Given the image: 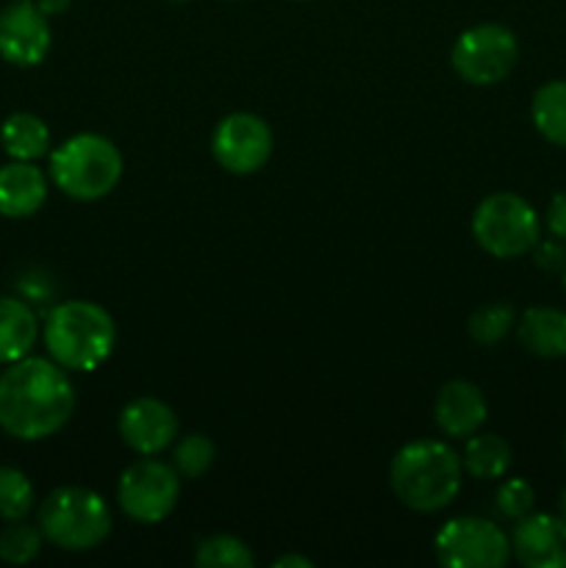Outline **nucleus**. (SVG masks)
I'll return each mask as SVG.
<instances>
[{"label": "nucleus", "mask_w": 566, "mask_h": 568, "mask_svg": "<svg viewBox=\"0 0 566 568\" xmlns=\"http://www.w3.org/2000/svg\"><path fill=\"white\" fill-rule=\"evenodd\" d=\"M216 447L205 433H189V436L175 438L172 444V466L181 477L198 480L214 466Z\"/></svg>", "instance_id": "23"}, {"label": "nucleus", "mask_w": 566, "mask_h": 568, "mask_svg": "<svg viewBox=\"0 0 566 568\" xmlns=\"http://www.w3.org/2000/svg\"><path fill=\"white\" fill-rule=\"evenodd\" d=\"M511 555L527 568H566V519L555 514H527L511 532Z\"/></svg>", "instance_id": "13"}, {"label": "nucleus", "mask_w": 566, "mask_h": 568, "mask_svg": "<svg viewBox=\"0 0 566 568\" xmlns=\"http://www.w3.org/2000/svg\"><path fill=\"white\" fill-rule=\"evenodd\" d=\"M42 544L44 536L39 525H28L26 519L6 521V527L0 530V560L11 566H26L39 558Z\"/></svg>", "instance_id": "22"}, {"label": "nucleus", "mask_w": 566, "mask_h": 568, "mask_svg": "<svg viewBox=\"0 0 566 568\" xmlns=\"http://www.w3.org/2000/svg\"><path fill=\"white\" fill-rule=\"evenodd\" d=\"M37 6L42 9V14L61 17V14H67V9L72 6V0H37Z\"/></svg>", "instance_id": "29"}, {"label": "nucleus", "mask_w": 566, "mask_h": 568, "mask_svg": "<svg viewBox=\"0 0 566 568\" xmlns=\"http://www.w3.org/2000/svg\"><path fill=\"white\" fill-rule=\"evenodd\" d=\"M48 200V175L37 161H14L0 166V216L26 220Z\"/></svg>", "instance_id": "15"}, {"label": "nucleus", "mask_w": 566, "mask_h": 568, "mask_svg": "<svg viewBox=\"0 0 566 568\" xmlns=\"http://www.w3.org/2000/svg\"><path fill=\"white\" fill-rule=\"evenodd\" d=\"M494 503H497L499 516L516 521V519H522V516L533 514V505H536V491H533V486L525 480V477H508V480L499 483Z\"/></svg>", "instance_id": "26"}, {"label": "nucleus", "mask_w": 566, "mask_h": 568, "mask_svg": "<svg viewBox=\"0 0 566 568\" xmlns=\"http://www.w3.org/2000/svg\"><path fill=\"white\" fill-rule=\"evenodd\" d=\"M461 464H464L466 475H472L475 480H499L514 464V453L503 436L477 430L466 438Z\"/></svg>", "instance_id": "19"}, {"label": "nucleus", "mask_w": 566, "mask_h": 568, "mask_svg": "<svg viewBox=\"0 0 566 568\" xmlns=\"http://www.w3.org/2000/svg\"><path fill=\"white\" fill-rule=\"evenodd\" d=\"M275 568H314V560L305 558V555H283V558H277Z\"/></svg>", "instance_id": "30"}, {"label": "nucleus", "mask_w": 566, "mask_h": 568, "mask_svg": "<svg viewBox=\"0 0 566 568\" xmlns=\"http://www.w3.org/2000/svg\"><path fill=\"white\" fill-rule=\"evenodd\" d=\"M438 564L447 568H503L511 560V536L483 516H455L433 538Z\"/></svg>", "instance_id": "9"}, {"label": "nucleus", "mask_w": 566, "mask_h": 568, "mask_svg": "<svg viewBox=\"0 0 566 568\" xmlns=\"http://www.w3.org/2000/svg\"><path fill=\"white\" fill-rule=\"evenodd\" d=\"M33 503H37V494L26 471L14 466H0V519H26L33 510Z\"/></svg>", "instance_id": "25"}, {"label": "nucleus", "mask_w": 566, "mask_h": 568, "mask_svg": "<svg viewBox=\"0 0 566 568\" xmlns=\"http://www.w3.org/2000/svg\"><path fill=\"white\" fill-rule=\"evenodd\" d=\"M253 549L242 538L228 532L203 538L194 552V566L200 568H253Z\"/></svg>", "instance_id": "21"}, {"label": "nucleus", "mask_w": 566, "mask_h": 568, "mask_svg": "<svg viewBox=\"0 0 566 568\" xmlns=\"http://www.w3.org/2000/svg\"><path fill=\"white\" fill-rule=\"evenodd\" d=\"M516 338L536 358H564L566 311L549 308V305H533L516 320Z\"/></svg>", "instance_id": "16"}, {"label": "nucleus", "mask_w": 566, "mask_h": 568, "mask_svg": "<svg viewBox=\"0 0 566 568\" xmlns=\"http://www.w3.org/2000/svg\"><path fill=\"white\" fill-rule=\"evenodd\" d=\"M53 31L37 0H14L0 11V59L11 67H37L48 59Z\"/></svg>", "instance_id": "11"}, {"label": "nucleus", "mask_w": 566, "mask_h": 568, "mask_svg": "<svg viewBox=\"0 0 566 568\" xmlns=\"http://www.w3.org/2000/svg\"><path fill=\"white\" fill-rule=\"evenodd\" d=\"M170 3H189V0H170Z\"/></svg>", "instance_id": "32"}, {"label": "nucleus", "mask_w": 566, "mask_h": 568, "mask_svg": "<svg viewBox=\"0 0 566 568\" xmlns=\"http://www.w3.org/2000/svg\"><path fill=\"white\" fill-rule=\"evenodd\" d=\"M117 430L122 444L137 455H161L175 444L178 416L164 399L139 397L120 410Z\"/></svg>", "instance_id": "12"}, {"label": "nucleus", "mask_w": 566, "mask_h": 568, "mask_svg": "<svg viewBox=\"0 0 566 568\" xmlns=\"http://www.w3.org/2000/svg\"><path fill=\"white\" fill-rule=\"evenodd\" d=\"M519 61V39L508 26L481 22L461 33L449 50L453 72L469 87H497Z\"/></svg>", "instance_id": "7"}, {"label": "nucleus", "mask_w": 566, "mask_h": 568, "mask_svg": "<svg viewBox=\"0 0 566 568\" xmlns=\"http://www.w3.org/2000/svg\"><path fill=\"white\" fill-rule=\"evenodd\" d=\"M547 227L555 239L566 242V192H558L547 205Z\"/></svg>", "instance_id": "28"}, {"label": "nucleus", "mask_w": 566, "mask_h": 568, "mask_svg": "<svg viewBox=\"0 0 566 568\" xmlns=\"http://www.w3.org/2000/svg\"><path fill=\"white\" fill-rule=\"evenodd\" d=\"M464 464L449 444L438 438H416L394 453L388 486L394 497L414 514H438L461 494Z\"/></svg>", "instance_id": "2"}, {"label": "nucleus", "mask_w": 566, "mask_h": 568, "mask_svg": "<svg viewBox=\"0 0 566 568\" xmlns=\"http://www.w3.org/2000/svg\"><path fill=\"white\" fill-rule=\"evenodd\" d=\"M75 386L70 372L53 358H26L0 375V427L17 442H44L75 414Z\"/></svg>", "instance_id": "1"}, {"label": "nucleus", "mask_w": 566, "mask_h": 568, "mask_svg": "<svg viewBox=\"0 0 566 568\" xmlns=\"http://www.w3.org/2000/svg\"><path fill=\"white\" fill-rule=\"evenodd\" d=\"M0 144L14 161H39L50 153V128L31 111H17L0 125Z\"/></svg>", "instance_id": "18"}, {"label": "nucleus", "mask_w": 566, "mask_h": 568, "mask_svg": "<svg viewBox=\"0 0 566 568\" xmlns=\"http://www.w3.org/2000/svg\"><path fill=\"white\" fill-rule=\"evenodd\" d=\"M564 292H566V266H564Z\"/></svg>", "instance_id": "33"}, {"label": "nucleus", "mask_w": 566, "mask_h": 568, "mask_svg": "<svg viewBox=\"0 0 566 568\" xmlns=\"http://www.w3.org/2000/svg\"><path fill=\"white\" fill-rule=\"evenodd\" d=\"M181 497V475L175 466L155 455H139L117 483V503L128 519L139 525H159L175 510Z\"/></svg>", "instance_id": "8"}, {"label": "nucleus", "mask_w": 566, "mask_h": 568, "mask_svg": "<svg viewBox=\"0 0 566 568\" xmlns=\"http://www.w3.org/2000/svg\"><path fill=\"white\" fill-rule=\"evenodd\" d=\"M516 327V311L505 303H492L481 305L475 314L469 316V331L472 342L481 344V347H494V344L503 342L511 331Z\"/></svg>", "instance_id": "24"}, {"label": "nucleus", "mask_w": 566, "mask_h": 568, "mask_svg": "<svg viewBox=\"0 0 566 568\" xmlns=\"http://www.w3.org/2000/svg\"><path fill=\"white\" fill-rule=\"evenodd\" d=\"M39 342V316L22 297H0V364L31 355Z\"/></svg>", "instance_id": "17"}, {"label": "nucleus", "mask_w": 566, "mask_h": 568, "mask_svg": "<svg viewBox=\"0 0 566 568\" xmlns=\"http://www.w3.org/2000/svg\"><path fill=\"white\" fill-rule=\"evenodd\" d=\"M488 416L486 397L472 381H449L438 388L433 405V422L449 438H469Z\"/></svg>", "instance_id": "14"}, {"label": "nucleus", "mask_w": 566, "mask_h": 568, "mask_svg": "<svg viewBox=\"0 0 566 568\" xmlns=\"http://www.w3.org/2000/svg\"><path fill=\"white\" fill-rule=\"evenodd\" d=\"M303 3H309V0H303Z\"/></svg>", "instance_id": "35"}, {"label": "nucleus", "mask_w": 566, "mask_h": 568, "mask_svg": "<svg viewBox=\"0 0 566 568\" xmlns=\"http://www.w3.org/2000/svg\"><path fill=\"white\" fill-rule=\"evenodd\" d=\"M42 342L61 369L94 372L117 347L114 316L92 300H67L44 316Z\"/></svg>", "instance_id": "3"}, {"label": "nucleus", "mask_w": 566, "mask_h": 568, "mask_svg": "<svg viewBox=\"0 0 566 568\" xmlns=\"http://www.w3.org/2000/svg\"><path fill=\"white\" fill-rule=\"evenodd\" d=\"M564 455H566V442H564Z\"/></svg>", "instance_id": "34"}, {"label": "nucleus", "mask_w": 566, "mask_h": 568, "mask_svg": "<svg viewBox=\"0 0 566 568\" xmlns=\"http://www.w3.org/2000/svg\"><path fill=\"white\" fill-rule=\"evenodd\" d=\"M275 136L266 120L250 111H233L216 122L211 133V153L231 175H253L270 161Z\"/></svg>", "instance_id": "10"}, {"label": "nucleus", "mask_w": 566, "mask_h": 568, "mask_svg": "<svg viewBox=\"0 0 566 568\" xmlns=\"http://www.w3.org/2000/svg\"><path fill=\"white\" fill-rule=\"evenodd\" d=\"M122 166L120 148L103 133H75L50 150V181L78 203L109 197L120 183Z\"/></svg>", "instance_id": "4"}, {"label": "nucleus", "mask_w": 566, "mask_h": 568, "mask_svg": "<svg viewBox=\"0 0 566 568\" xmlns=\"http://www.w3.org/2000/svg\"><path fill=\"white\" fill-rule=\"evenodd\" d=\"M530 120L542 139L555 148H566V81L542 83L530 100Z\"/></svg>", "instance_id": "20"}, {"label": "nucleus", "mask_w": 566, "mask_h": 568, "mask_svg": "<svg viewBox=\"0 0 566 568\" xmlns=\"http://www.w3.org/2000/svg\"><path fill=\"white\" fill-rule=\"evenodd\" d=\"M39 530L64 552H89L109 538L111 508L92 488H53L39 505Z\"/></svg>", "instance_id": "5"}, {"label": "nucleus", "mask_w": 566, "mask_h": 568, "mask_svg": "<svg viewBox=\"0 0 566 568\" xmlns=\"http://www.w3.org/2000/svg\"><path fill=\"white\" fill-rule=\"evenodd\" d=\"M530 253L538 270L544 272H558L566 266V250L564 244H560V239H549V242H542V239H538V244Z\"/></svg>", "instance_id": "27"}, {"label": "nucleus", "mask_w": 566, "mask_h": 568, "mask_svg": "<svg viewBox=\"0 0 566 568\" xmlns=\"http://www.w3.org/2000/svg\"><path fill=\"white\" fill-rule=\"evenodd\" d=\"M558 514L564 516V519H566V488H564V491H560V499H558Z\"/></svg>", "instance_id": "31"}, {"label": "nucleus", "mask_w": 566, "mask_h": 568, "mask_svg": "<svg viewBox=\"0 0 566 568\" xmlns=\"http://www.w3.org/2000/svg\"><path fill=\"white\" fill-rule=\"evenodd\" d=\"M472 236L492 258H522L542 239V220L519 194L494 192L477 203L472 214Z\"/></svg>", "instance_id": "6"}]
</instances>
